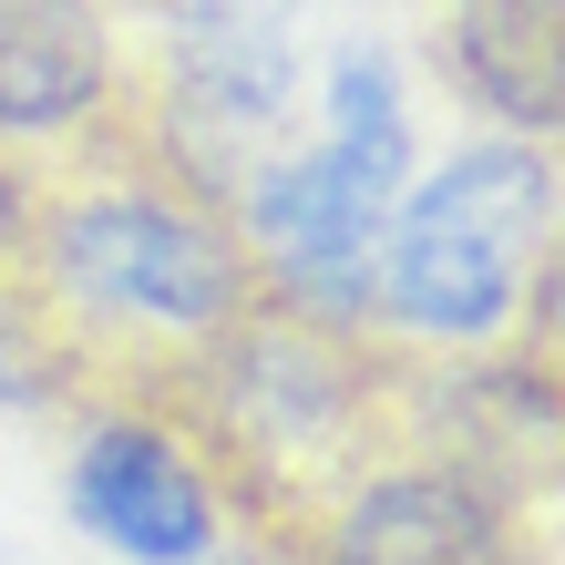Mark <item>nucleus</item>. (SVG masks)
<instances>
[{
  "instance_id": "obj_1",
  "label": "nucleus",
  "mask_w": 565,
  "mask_h": 565,
  "mask_svg": "<svg viewBox=\"0 0 565 565\" xmlns=\"http://www.w3.org/2000/svg\"><path fill=\"white\" fill-rule=\"evenodd\" d=\"M555 164L535 145H473L381 226V298L422 340H493L545 268Z\"/></svg>"
},
{
  "instance_id": "obj_2",
  "label": "nucleus",
  "mask_w": 565,
  "mask_h": 565,
  "mask_svg": "<svg viewBox=\"0 0 565 565\" xmlns=\"http://www.w3.org/2000/svg\"><path fill=\"white\" fill-rule=\"evenodd\" d=\"M402 175H412L402 93H391V73L371 52H340L329 62V145L268 164L257 195H247V226H257V247H268V268L309 298V309H360Z\"/></svg>"
},
{
  "instance_id": "obj_3",
  "label": "nucleus",
  "mask_w": 565,
  "mask_h": 565,
  "mask_svg": "<svg viewBox=\"0 0 565 565\" xmlns=\"http://www.w3.org/2000/svg\"><path fill=\"white\" fill-rule=\"evenodd\" d=\"M52 268L83 309L145 319L175 340H226L247 319V257L216 216L175 206V195H83L52 216Z\"/></svg>"
},
{
  "instance_id": "obj_4",
  "label": "nucleus",
  "mask_w": 565,
  "mask_h": 565,
  "mask_svg": "<svg viewBox=\"0 0 565 565\" xmlns=\"http://www.w3.org/2000/svg\"><path fill=\"white\" fill-rule=\"evenodd\" d=\"M73 514L124 565H195L216 545V493L206 473L164 443L154 422H93L73 452Z\"/></svg>"
},
{
  "instance_id": "obj_5",
  "label": "nucleus",
  "mask_w": 565,
  "mask_h": 565,
  "mask_svg": "<svg viewBox=\"0 0 565 565\" xmlns=\"http://www.w3.org/2000/svg\"><path fill=\"white\" fill-rule=\"evenodd\" d=\"M319 565H514V535L462 462H412L350 493Z\"/></svg>"
},
{
  "instance_id": "obj_6",
  "label": "nucleus",
  "mask_w": 565,
  "mask_h": 565,
  "mask_svg": "<svg viewBox=\"0 0 565 565\" xmlns=\"http://www.w3.org/2000/svg\"><path fill=\"white\" fill-rule=\"evenodd\" d=\"M114 42L93 0H0V135H62L104 104Z\"/></svg>"
},
{
  "instance_id": "obj_7",
  "label": "nucleus",
  "mask_w": 565,
  "mask_h": 565,
  "mask_svg": "<svg viewBox=\"0 0 565 565\" xmlns=\"http://www.w3.org/2000/svg\"><path fill=\"white\" fill-rule=\"evenodd\" d=\"M452 52H462V83L504 124L555 135V114H565V0H452Z\"/></svg>"
},
{
  "instance_id": "obj_8",
  "label": "nucleus",
  "mask_w": 565,
  "mask_h": 565,
  "mask_svg": "<svg viewBox=\"0 0 565 565\" xmlns=\"http://www.w3.org/2000/svg\"><path fill=\"white\" fill-rule=\"evenodd\" d=\"M0 402H31V360L11 350V319H0Z\"/></svg>"
},
{
  "instance_id": "obj_9",
  "label": "nucleus",
  "mask_w": 565,
  "mask_h": 565,
  "mask_svg": "<svg viewBox=\"0 0 565 565\" xmlns=\"http://www.w3.org/2000/svg\"><path fill=\"white\" fill-rule=\"evenodd\" d=\"M11 237H21V185L0 175V247H11Z\"/></svg>"
}]
</instances>
